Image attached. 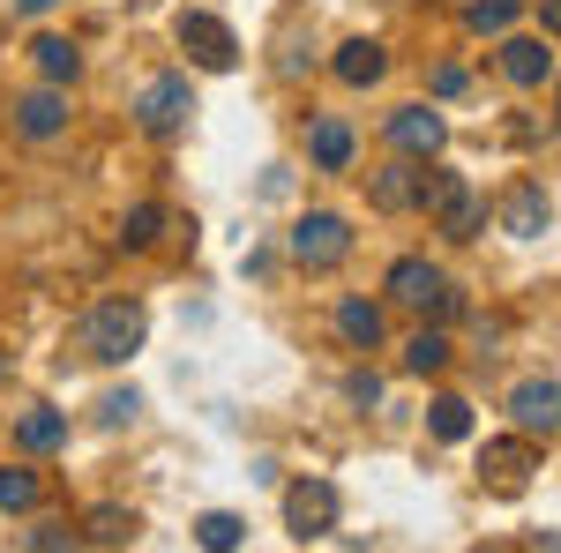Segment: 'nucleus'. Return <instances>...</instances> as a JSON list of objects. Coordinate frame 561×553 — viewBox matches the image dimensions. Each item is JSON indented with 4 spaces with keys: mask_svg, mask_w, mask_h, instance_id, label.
Masks as SVG:
<instances>
[{
    "mask_svg": "<svg viewBox=\"0 0 561 553\" xmlns=\"http://www.w3.org/2000/svg\"><path fill=\"white\" fill-rule=\"evenodd\" d=\"M142 337H150V314L135 299H98L83 314V330H76V352L98 359V367H121V359L142 352Z\"/></svg>",
    "mask_w": 561,
    "mask_h": 553,
    "instance_id": "f257e3e1",
    "label": "nucleus"
},
{
    "mask_svg": "<svg viewBox=\"0 0 561 553\" xmlns=\"http://www.w3.org/2000/svg\"><path fill=\"white\" fill-rule=\"evenodd\" d=\"M389 299H397V307H412V314H427L434 330L465 314V292H457V285H449V269H434L427 255H404L397 269H389Z\"/></svg>",
    "mask_w": 561,
    "mask_h": 553,
    "instance_id": "f03ea898",
    "label": "nucleus"
},
{
    "mask_svg": "<svg viewBox=\"0 0 561 553\" xmlns=\"http://www.w3.org/2000/svg\"><path fill=\"white\" fill-rule=\"evenodd\" d=\"M420 203L434 210V224H442L449 240H479V232H486V203L472 195V180H465V172H427Z\"/></svg>",
    "mask_w": 561,
    "mask_h": 553,
    "instance_id": "7ed1b4c3",
    "label": "nucleus"
},
{
    "mask_svg": "<svg viewBox=\"0 0 561 553\" xmlns=\"http://www.w3.org/2000/svg\"><path fill=\"white\" fill-rule=\"evenodd\" d=\"M173 38H180V53H187L195 68H210V76H225V68L240 60V38L225 31V15H210V8H180Z\"/></svg>",
    "mask_w": 561,
    "mask_h": 553,
    "instance_id": "20e7f679",
    "label": "nucleus"
},
{
    "mask_svg": "<svg viewBox=\"0 0 561 553\" xmlns=\"http://www.w3.org/2000/svg\"><path fill=\"white\" fill-rule=\"evenodd\" d=\"M187 113H195V83L187 76H150V83L135 90V128L158 135V142L187 128Z\"/></svg>",
    "mask_w": 561,
    "mask_h": 553,
    "instance_id": "39448f33",
    "label": "nucleus"
},
{
    "mask_svg": "<svg viewBox=\"0 0 561 553\" xmlns=\"http://www.w3.org/2000/svg\"><path fill=\"white\" fill-rule=\"evenodd\" d=\"M285 247H293L300 269H337V262L352 255V224L337 210H307L300 224H293V240H285Z\"/></svg>",
    "mask_w": 561,
    "mask_h": 553,
    "instance_id": "423d86ee",
    "label": "nucleus"
},
{
    "mask_svg": "<svg viewBox=\"0 0 561 553\" xmlns=\"http://www.w3.org/2000/svg\"><path fill=\"white\" fill-rule=\"evenodd\" d=\"M285 531H293V539L337 531V486H330V479H293V486H285Z\"/></svg>",
    "mask_w": 561,
    "mask_h": 553,
    "instance_id": "0eeeda50",
    "label": "nucleus"
},
{
    "mask_svg": "<svg viewBox=\"0 0 561 553\" xmlns=\"http://www.w3.org/2000/svg\"><path fill=\"white\" fill-rule=\"evenodd\" d=\"M531 471H539V441H531V434H510V441H486V449H479V479H486L494 494H524Z\"/></svg>",
    "mask_w": 561,
    "mask_h": 553,
    "instance_id": "6e6552de",
    "label": "nucleus"
},
{
    "mask_svg": "<svg viewBox=\"0 0 561 553\" xmlns=\"http://www.w3.org/2000/svg\"><path fill=\"white\" fill-rule=\"evenodd\" d=\"M8 120H15L23 142H53V135H68V90H60V83L23 90V97L8 105Z\"/></svg>",
    "mask_w": 561,
    "mask_h": 553,
    "instance_id": "1a4fd4ad",
    "label": "nucleus"
},
{
    "mask_svg": "<svg viewBox=\"0 0 561 553\" xmlns=\"http://www.w3.org/2000/svg\"><path fill=\"white\" fill-rule=\"evenodd\" d=\"M510 419H517L531 441H539V434L554 441V434H561V382H547V375L517 382V389H510Z\"/></svg>",
    "mask_w": 561,
    "mask_h": 553,
    "instance_id": "9d476101",
    "label": "nucleus"
},
{
    "mask_svg": "<svg viewBox=\"0 0 561 553\" xmlns=\"http://www.w3.org/2000/svg\"><path fill=\"white\" fill-rule=\"evenodd\" d=\"M389 142H397L404 158H442L449 120H442L434 105H397V113H389Z\"/></svg>",
    "mask_w": 561,
    "mask_h": 553,
    "instance_id": "9b49d317",
    "label": "nucleus"
},
{
    "mask_svg": "<svg viewBox=\"0 0 561 553\" xmlns=\"http://www.w3.org/2000/svg\"><path fill=\"white\" fill-rule=\"evenodd\" d=\"M420 187H427V158H397L389 172H375V210H420Z\"/></svg>",
    "mask_w": 561,
    "mask_h": 553,
    "instance_id": "f8f14e48",
    "label": "nucleus"
},
{
    "mask_svg": "<svg viewBox=\"0 0 561 553\" xmlns=\"http://www.w3.org/2000/svg\"><path fill=\"white\" fill-rule=\"evenodd\" d=\"M330 68H337V83H345V90H375V83L389 76V53H382L375 38H345Z\"/></svg>",
    "mask_w": 561,
    "mask_h": 553,
    "instance_id": "ddd939ff",
    "label": "nucleus"
},
{
    "mask_svg": "<svg viewBox=\"0 0 561 553\" xmlns=\"http://www.w3.org/2000/svg\"><path fill=\"white\" fill-rule=\"evenodd\" d=\"M352 150H359V135H352L337 113H322V120L307 128V158H314V172H345Z\"/></svg>",
    "mask_w": 561,
    "mask_h": 553,
    "instance_id": "4468645a",
    "label": "nucleus"
},
{
    "mask_svg": "<svg viewBox=\"0 0 561 553\" xmlns=\"http://www.w3.org/2000/svg\"><path fill=\"white\" fill-rule=\"evenodd\" d=\"M554 224V210H547V187H510V203H502V232H517V240H539Z\"/></svg>",
    "mask_w": 561,
    "mask_h": 553,
    "instance_id": "2eb2a0df",
    "label": "nucleus"
},
{
    "mask_svg": "<svg viewBox=\"0 0 561 553\" xmlns=\"http://www.w3.org/2000/svg\"><path fill=\"white\" fill-rule=\"evenodd\" d=\"M31 60H38V76H45V83H60V90L83 76V45H76V38H60V31L31 38Z\"/></svg>",
    "mask_w": 561,
    "mask_h": 553,
    "instance_id": "dca6fc26",
    "label": "nucleus"
},
{
    "mask_svg": "<svg viewBox=\"0 0 561 553\" xmlns=\"http://www.w3.org/2000/svg\"><path fill=\"white\" fill-rule=\"evenodd\" d=\"M502 76L510 83H547L554 76V53H547V38H502Z\"/></svg>",
    "mask_w": 561,
    "mask_h": 553,
    "instance_id": "f3484780",
    "label": "nucleus"
},
{
    "mask_svg": "<svg viewBox=\"0 0 561 553\" xmlns=\"http://www.w3.org/2000/svg\"><path fill=\"white\" fill-rule=\"evenodd\" d=\"M337 337H345L352 352H375V344H382V307H375V299H337Z\"/></svg>",
    "mask_w": 561,
    "mask_h": 553,
    "instance_id": "a211bd4d",
    "label": "nucleus"
},
{
    "mask_svg": "<svg viewBox=\"0 0 561 553\" xmlns=\"http://www.w3.org/2000/svg\"><path fill=\"white\" fill-rule=\"evenodd\" d=\"M15 441H23L31 457H53V449L68 441V419H60L53 404H38V412H23V419H15Z\"/></svg>",
    "mask_w": 561,
    "mask_h": 553,
    "instance_id": "6ab92c4d",
    "label": "nucleus"
},
{
    "mask_svg": "<svg viewBox=\"0 0 561 553\" xmlns=\"http://www.w3.org/2000/svg\"><path fill=\"white\" fill-rule=\"evenodd\" d=\"M427 434L434 441H465V434H472V404H465V396H434L427 404Z\"/></svg>",
    "mask_w": 561,
    "mask_h": 553,
    "instance_id": "aec40b11",
    "label": "nucleus"
},
{
    "mask_svg": "<svg viewBox=\"0 0 561 553\" xmlns=\"http://www.w3.org/2000/svg\"><path fill=\"white\" fill-rule=\"evenodd\" d=\"M240 539H248V523H240L232 509H210L203 523H195V546H203V553H232Z\"/></svg>",
    "mask_w": 561,
    "mask_h": 553,
    "instance_id": "412c9836",
    "label": "nucleus"
},
{
    "mask_svg": "<svg viewBox=\"0 0 561 553\" xmlns=\"http://www.w3.org/2000/svg\"><path fill=\"white\" fill-rule=\"evenodd\" d=\"M38 494H45V486H38V471H31V464H8V471H0V509H8V516L38 509Z\"/></svg>",
    "mask_w": 561,
    "mask_h": 553,
    "instance_id": "4be33fe9",
    "label": "nucleus"
},
{
    "mask_svg": "<svg viewBox=\"0 0 561 553\" xmlns=\"http://www.w3.org/2000/svg\"><path fill=\"white\" fill-rule=\"evenodd\" d=\"M404 367H412V375H442V367H449V337H442V330H420V337L404 344Z\"/></svg>",
    "mask_w": 561,
    "mask_h": 553,
    "instance_id": "5701e85b",
    "label": "nucleus"
},
{
    "mask_svg": "<svg viewBox=\"0 0 561 553\" xmlns=\"http://www.w3.org/2000/svg\"><path fill=\"white\" fill-rule=\"evenodd\" d=\"M83 531H90V539H98V546H121V539H128V531H135V516L121 509V502H98V509L83 516Z\"/></svg>",
    "mask_w": 561,
    "mask_h": 553,
    "instance_id": "b1692460",
    "label": "nucleus"
},
{
    "mask_svg": "<svg viewBox=\"0 0 561 553\" xmlns=\"http://www.w3.org/2000/svg\"><path fill=\"white\" fill-rule=\"evenodd\" d=\"M158 232H165V210H158V203H135V210L121 217V247H158Z\"/></svg>",
    "mask_w": 561,
    "mask_h": 553,
    "instance_id": "393cba45",
    "label": "nucleus"
},
{
    "mask_svg": "<svg viewBox=\"0 0 561 553\" xmlns=\"http://www.w3.org/2000/svg\"><path fill=\"white\" fill-rule=\"evenodd\" d=\"M517 8H524V0H472V8H465V23L486 31V38H502V31L517 23Z\"/></svg>",
    "mask_w": 561,
    "mask_h": 553,
    "instance_id": "a878e982",
    "label": "nucleus"
},
{
    "mask_svg": "<svg viewBox=\"0 0 561 553\" xmlns=\"http://www.w3.org/2000/svg\"><path fill=\"white\" fill-rule=\"evenodd\" d=\"M135 412H142V396H135V389H105V396H98V426H128Z\"/></svg>",
    "mask_w": 561,
    "mask_h": 553,
    "instance_id": "bb28decb",
    "label": "nucleus"
},
{
    "mask_svg": "<svg viewBox=\"0 0 561 553\" xmlns=\"http://www.w3.org/2000/svg\"><path fill=\"white\" fill-rule=\"evenodd\" d=\"M76 546H83V539H76L68 523H38V531H31V553H76Z\"/></svg>",
    "mask_w": 561,
    "mask_h": 553,
    "instance_id": "cd10ccee",
    "label": "nucleus"
},
{
    "mask_svg": "<svg viewBox=\"0 0 561 553\" xmlns=\"http://www.w3.org/2000/svg\"><path fill=\"white\" fill-rule=\"evenodd\" d=\"M345 396L359 404V412H367V404H382V382H375V375H352V382H345Z\"/></svg>",
    "mask_w": 561,
    "mask_h": 553,
    "instance_id": "c85d7f7f",
    "label": "nucleus"
},
{
    "mask_svg": "<svg viewBox=\"0 0 561 553\" xmlns=\"http://www.w3.org/2000/svg\"><path fill=\"white\" fill-rule=\"evenodd\" d=\"M465 90V68H434V97H457Z\"/></svg>",
    "mask_w": 561,
    "mask_h": 553,
    "instance_id": "c756f323",
    "label": "nucleus"
},
{
    "mask_svg": "<svg viewBox=\"0 0 561 553\" xmlns=\"http://www.w3.org/2000/svg\"><path fill=\"white\" fill-rule=\"evenodd\" d=\"M539 23H547V38H561V0H539Z\"/></svg>",
    "mask_w": 561,
    "mask_h": 553,
    "instance_id": "7c9ffc66",
    "label": "nucleus"
},
{
    "mask_svg": "<svg viewBox=\"0 0 561 553\" xmlns=\"http://www.w3.org/2000/svg\"><path fill=\"white\" fill-rule=\"evenodd\" d=\"M524 553H561V531H531V546Z\"/></svg>",
    "mask_w": 561,
    "mask_h": 553,
    "instance_id": "2f4dec72",
    "label": "nucleus"
},
{
    "mask_svg": "<svg viewBox=\"0 0 561 553\" xmlns=\"http://www.w3.org/2000/svg\"><path fill=\"white\" fill-rule=\"evenodd\" d=\"M45 8H60V0H15V15H45Z\"/></svg>",
    "mask_w": 561,
    "mask_h": 553,
    "instance_id": "473e14b6",
    "label": "nucleus"
},
{
    "mask_svg": "<svg viewBox=\"0 0 561 553\" xmlns=\"http://www.w3.org/2000/svg\"><path fill=\"white\" fill-rule=\"evenodd\" d=\"M479 553H510V546H479Z\"/></svg>",
    "mask_w": 561,
    "mask_h": 553,
    "instance_id": "72a5a7b5",
    "label": "nucleus"
},
{
    "mask_svg": "<svg viewBox=\"0 0 561 553\" xmlns=\"http://www.w3.org/2000/svg\"><path fill=\"white\" fill-rule=\"evenodd\" d=\"M554 97H561V76H554Z\"/></svg>",
    "mask_w": 561,
    "mask_h": 553,
    "instance_id": "f704fd0d",
    "label": "nucleus"
}]
</instances>
